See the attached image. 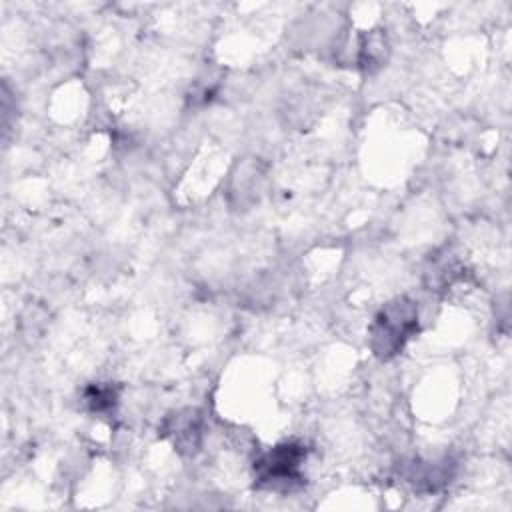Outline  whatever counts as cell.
<instances>
[{"mask_svg": "<svg viewBox=\"0 0 512 512\" xmlns=\"http://www.w3.org/2000/svg\"><path fill=\"white\" fill-rule=\"evenodd\" d=\"M418 330V306L414 300L400 296L382 306L370 326V348L374 356L390 360Z\"/></svg>", "mask_w": 512, "mask_h": 512, "instance_id": "6da1fadb", "label": "cell"}, {"mask_svg": "<svg viewBox=\"0 0 512 512\" xmlns=\"http://www.w3.org/2000/svg\"><path fill=\"white\" fill-rule=\"evenodd\" d=\"M304 460H306L304 444L294 440L282 442L254 462V478L262 488L292 490L302 482Z\"/></svg>", "mask_w": 512, "mask_h": 512, "instance_id": "7a4b0ae2", "label": "cell"}, {"mask_svg": "<svg viewBox=\"0 0 512 512\" xmlns=\"http://www.w3.org/2000/svg\"><path fill=\"white\" fill-rule=\"evenodd\" d=\"M164 436H168L174 446L184 452V454H192L198 446H200V438H202V418L196 410L186 408L180 412H174L172 416L166 418L164 428H162Z\"/></svg>", "mask_w": 512, "mask_h": 512, "instance_id": "3957f363", "label": "cell"}, {"mask_svg": "<svg viewBox=\"0 0 512 512\" xmlns=\"http://www.w3.org/2000/svg\"><path fill=\"white\" fill-rule=\"evenodd\" d=\"M84 404L90 412L104 414L110 412L118 404V388L108 384H92L84 390Z\"/></svg>", "mask_w": 512, "mask_h": 512, "instance_id": "277c9868", "label": "cell"}, {"mask_svg": "<svg viewBox=\"0 0 512 512\" xmlns=\"http://www.w3.org/2000/svg\"><path fill=\"white\" fill-rule=\"evenodd\" d=\"M428 276V286L430 290H442L450 284H454L460 276V266L456 260H448V258H440L434 260V264L430 266V270L426 272Z\"/></svg>", "mask_w": 512, "mask_h": 512, "instance_id": "5b68a950", "label": "cell"}]
</instances>
